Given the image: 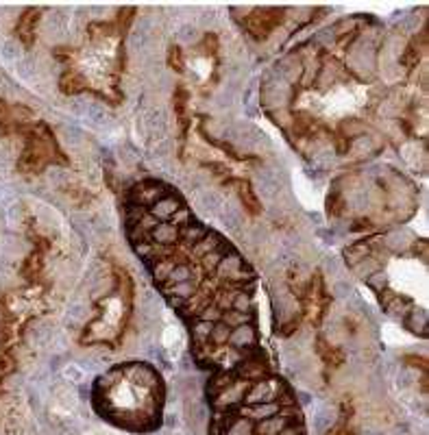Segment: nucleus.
<instances>
[{"label":"nucleus","mask_w":429,"mask_h":435,"mask_svg":"<svg viewBox=\"0 0 429 435\" xmlns=\"http://www.w3.org/2000/svg\"><path fill=\"white\" fill-rule=\"evenodd\" d=\"M325 435H353V431L347 427V422L342 420L340 424H335V427H331Z\"/></svg>","instance_id":"17"},{"label":"nucleus","mask_w":429,"mask_h":435,"mask_svg":"<svg viewBox=\"0 0 429 435\" xmlns=\"http://www.w3.org/2000/svg\"><path fill=\"white\" fill-rule=\"evenodd\" d=\"M222 186L229 188V190H236V194H238V198L242 202V207L251 216H260L262 214V202H260L257 194L253 192V186H251V181H248V178L231 174L229 178L222 181Z\"/></svg>","instance_id":"8"},{"label":"nucleus","mask_w":429,"mask_h":435,"mask_svg":"<svg viewBox=\"0 0 429 435\" xmlns=\"http://www.w3.org/2000/svg\"><path fill=\"white\" fill-rule=\"evenodd\" d=\"M49 250H51V242L46 238H41L39 233H35L33 235V250H31V255L27 257L25 266H22V277L27 279V283H31V285L39 283L41 270H44V259H46Z\"/></svg>","instance_id":"7"},{"label":"nucleus","mask_w":429,"mask_h":435,"mask_svg":"<svg viewBox=\"0 0 429 435\" xmlns=\"http://www.w3.org/2000/svg\"><path fill=\"white\" fill-rule=\"evenodd\" d=\"M172 109H174V118L179 122V129H181V148H179V155L184 159V152H186V144H188V137H190V89L179 83L172 91Z\"/></svg>","instance_id":"6"},{"label":"nucleus","mask_w":429,"mask_h":435,"mask_svg":"<svg viewBox=\"0 0 429 435\" xmlns=\"http://www.w3.org/2000/svg\"><path fill=\"white\" fill-rule=\"evenodd\" d=\"M200 51L205 53L207 57H212L216 61V65H218L220 63V59H218V35L216 33H205V35H203Z\"/></svg>","instance_id":"16"},{"label":"nucleus","mask_w":429,"mask_h":435,"mask_svg":"<svg viewBox=\"0 0 429 435\" xmlns=\"http://www.w3.org/2000/svg\"><path fill=\"white\" fill-rule=\"evenodd\" d=\"M301 305V318H307L312 327H321L323 318L327 316V309L331 307V296L325 287L323 274L316 270L309 281L303 285V292L299 296Z\"/></svg>","instance_id":"3"},{"label":"nucleus","mask_w":429,"mask_h":435,"mask_svg":"<svg viewBox=\"0 0 429 435\" xmlns=\"http://www.w3.org/2000/svg\"><path fill=\"white\" fill-rule=\"evenodd\" d=\"M316 353H319V357L323 359L325 368H340V365L345 363L347 355L340 346H331L329 342L325 339L323 333H319V337H316Z\"/></svg>","instance_id":"12"},{"label":"nucleus","mask_w":429,"mask_h":435,"mask_svg":"<svg viewBox=\"0 0 429 435\" xmlns=\"http://www.w3.org/2000/svg\"><path fill=\"white\" fill-rule=\"evenodd\" d=\"M345 214V194L333 186V190L327 196V216L340 218Z\"/></svg>","instance_id":"14"},{"label":"nucleus","mask_w":429,"mask_h":435,"mask_svg":"<svg viewBox=\"0 0 429 435\" xmlns=\"http://www.w3.org/2000/svg\"><path fill=\"white\" fill-rule=\"evenodd\" d=\"M22 137H25V148H22V155L18 159L20 174L33 176V174H41L44 168L51 164H61V166L70 164V159H68L63 150L59 148L55 133L46 122L35 120L25 133H22Z\"/></svg>","instance_id":"2"},{"label":"nucleus","mask_w":429,"mask_h":435,"mask_svg":"<svg viewBox=\"0 0 429 435\" xmlns=\"http://www.w3.org/2000/svg\"><path fill=\"white\" fill-rule=\"evenodd\" d=\"M44 13V9L39 7H29L25 13L18 18V25H15V37L25 44L31 46L35 41V29L39 25V15Z\"/></svg>","instance_id":"11"},{"label":"nucleus","mask_w":429,"mask_h":435,"mask_svg":"<svg viewBox=\"0 0 429 435\" xmlns=\"http://www.w3.org/2000/svg\"><path fill=\"white\" fill-rule=\"evenodd\" d=\"M200 135L205 137V140L210 142V144H214L216 148H220L224 155H229L233 162H240V164H246V162H257L255 157H251V155H242V152H238L229 142H220V140H216V137H210L207 133H205V129H203V124H200Z\"/></svg>","instance_id":"13"},{"label":"nucleus","mask_w":429,"mask_h":435,"mask_svg":"<svg viewBox=\"0 0 429 435\" xmlns=\"http://www.w3.org/2000/svg\"><path fill=\"white\" fill-rule=\"evenodd\" d=\"M248 18L242 20L244 31L251 35L255 41H264L270 37L277 27L283 25V15L286 9H275V7H266V9H248Z\"/></svg>","instance_id":"4"},{"label":"nucleus","mask_w":429,"mask_h":435,"mask_svg":"<svg viewBox=\"0 0 429 435\" xmlns=\"http://www.w3.org/2000/svg\"><path fill=\"white\" fill-rule=\"evenodd\" d=\"M35 122V113L25 105H11L0 98V135H22Z\"/></svg>","instance_id":"5"},{"label":"nucleus","mask_w":429,"mask_h":435,"mask_svg":"<svg viewBox=\"0 0 429 435\" xmlns=\"http://www.w3.org/2000/svg\"><path fill=\"white\" fill-rule=\"evenodd\" d=\"M425 53H427V25L423 27L421 33H416V35L410 39L408 46H405V51H403L401 57H399V63H401L408 72H414L416 67H418V63L423 61Z\"/></svg>","instance_id":"9"},{"label":"nucleus","mask_w":429,"mask_h":435,"mask_svg":"<svg viewBox=\"0 0 429 435\" xmlns=\"http://www.w3.org/2000/svg\"><path fill=\"white\" fill-rule=\"evenodd\" d=\"M168 67H170V70H174L177 74H184V70H186V55L181 51V46L170 44V48H168Z\"/></svg>","instance_id":"15"},{"label":"nucleus","mask_w":429,"mask_h":435,"mask_svg":"<svg viewBox=\"0 0 429 435\" xmlns=\"http://www.w3.org/2000/svg\"><path fill=\"white\" fill-rule=\"evenodd\" d=\"M59 89L63 91V94H70V96L83 94V91H89V94H96V96L101 98L98 89H94L92 85H89V81L77 70V67H65L61 79H59Z\"/></svg>","instance_id":"10"},{"label":"nucleus","mask_w":429,"mask_h":435,"mask_svg":"<svg viewBox=\"0 0 429 435\" xmlns=\"http://www.w3.org/2000/svg\"><path fill=\"white\" fill-rule=\"evenodd\" d=\"M114 270V292L96 305V316L83 329L81 344H105L116 349L127 331L133 313V279L118 261H111Z\"/></svg>","instance_id":"1"}]
</instances>
